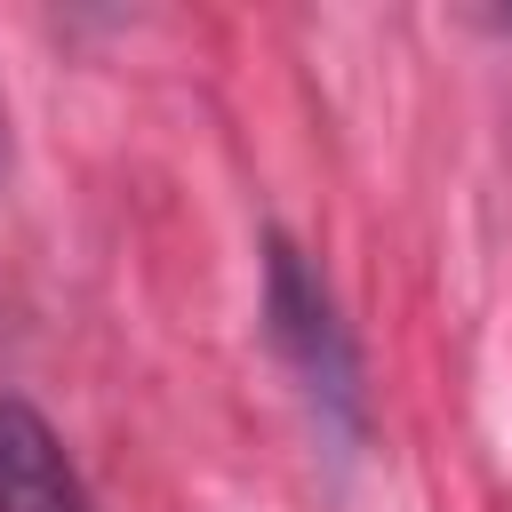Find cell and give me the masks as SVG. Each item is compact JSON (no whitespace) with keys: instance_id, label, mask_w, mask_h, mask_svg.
Instances as JSON below:
<instances>
[{"instance_id":"cell-1","label":"cell","mask_w":512,"mask_h":512,"mask_svg":"<svg viewBox=\"0 0 512 512\" xmlns=\"http://www.w3.org/2000/svg\"><path fill=\"white\" fill-rule=\"evenodd\" d=\"M264 344L280 352L288 384L304 392L320 440L360 448L368 440V368H360V336L336 312V288L320 280V264L288 240L264 232Z\"/></svg>"},{"instance_id":"cell-2","label":"cell","mask_w":512,"mask_h":512,"mask_svg":"<svg viewBox=\"0 0 512 512\" xmlns=\"http://www.w3.org/2000/svg\"><path fill=\"white\" fill-rule=\"evenodd\" d=\"M0 512H96L72 448L16 392H0Z\"/></svg>"},{"instance_id":"cell-3","label":"cell","mask_w":512,"mask_h":512,"mask_svg":"<svg viewBox=\"0 0 512 512\" xmlns=\"http://www.w3.org/2000/svg\"><path fill=\"white\" fill-rule=\"evenodd\" d=\"M496 24H504V32H512V8H504V16H496Z\"/></svg>"}]
</instances>
